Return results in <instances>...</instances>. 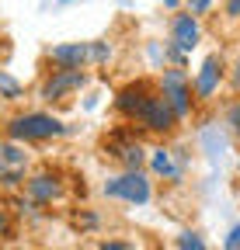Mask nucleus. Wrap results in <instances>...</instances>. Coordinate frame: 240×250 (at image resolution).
<instances>
[{"label": "nucleus", "mask_w": 240, "mask_h": 250, "mask_svg": "<svg viewBox=\"0 0 240 250\" xmlns=\"http://www.w3.org/2000/svg\"><path fill=\"white\" fill-rule=\"evenodd\" d=\"M101 195L115 198V202H126V205H146L153 198V181L143 170H122L101 184Z\"/></svg>", "instance_id": "obj_3"}, {"label": "nucleus", "mask_w": 240, "mask_h": 250, "mask_svg": "<svg viewBox=\"0 0 240 250\" xmlns=\"http://www.w3.org/2000/svg\"><path fill=\"white\" fill-rule=\"evenodd\" d=\"M223 250H240V223L226 233V240H223Z\"/></svg>", "instance_id": "obj_21"}, {"label": "nucleus", "mask_w": 240, "mask_h": 250, "mask_svg": "<svg viewBox=\"0 0 240 250\" xmlns=\"http://www.w3.org/2000/svg\"><path fill=\"white\" fill-rule=\"evenodd\" d=\"M150 170L167 181H181V164L174 160V149H167V146L150 149Z\"/></svg>", "instance_id": "obj_12"}, {"label": "nucleus", "mask_w": 240, "mask_h": 250, "mask_svg": "<svg viewBox=\"0 0 240 250\" xmlns=\"http://www.w3.org/2000/svg\"><path fill=\"white\" fill-rule=\"evenodd\" d=\"M177 250H209V247H205L202 233H195V229H185L181 236H177Z\"/></svg>", "instance_id": "obj_15"}, {"label": "nucleus", "mask_w": 240, "mask_h": 250, "mask_svg": "<svg viewBox=\"0 0 240 250\" xmlns=\"http://www.w3.org/2000/svg\"><path fill=\"white\" fill-rule=\"evenodd\" d=\"M66 122H59L56 115L49 111H18L4 122V139H14V143H49V139H59L66 136Z\"/></svg>", "instance_id": "obj_1"}, {"label": "nucleus", "mask_w": 240, "mask_h": 250, "mask_svg": "<svg viewBox=\"0 0 240 250\" xmlns=\"http://www.w3.org/2000/svg\"><path fill=\"white\" fill-rule=\"evenodd\" d=\"M105 156L122 164V170H143L146 164V149L129 136V132H115L108 143H105Z\"/></svg>", "instance_id": "obj_8"}, {"label": "nucleus", "mask_w": 240, "mask_h": 250, "mask_svg": "<svg viewBox=\"0 0 240 250\" xmlns=\"http://www.w3.org/2000/svg\"><path fill=\"white\" fill-rule=\"evenodd\" d=\"M150 90H153V80H132V83H126L122 90L115 94V111L129 122V118H132V111L139 108V101L146 98Z\"/></svg>", "instance_id": "obj_11"}, {"label": "nucleus", "mask_w": 240, "mask_h": 250, "mask_svg": "<svg viewBox=\"0 0 240 250\" xmlns=\"http://www.w3.org/2000/svg\"><path fill=\"white\" fill-rule=\"evenodd\" d=\"M63 4H70V0H63Z\"/></svg>", "instance_id": "obj_28"}, {"label": "nucleus", "mask_w": 240, "mask_h": 250, "mask_svg": "<svg viewBox=\"0 0 240 250\" xmlns=\"http://www.w3.org/2000/svg\"><path fill=\"white\" fill-rule=\"evenodd\" d=\"M52 70H87L91 66V42H56L45 49Z\"/></svg>", "instance_id": "obj_7"}, {"label": "nucleus", "mask_w": 240, "mask_h": 250, "mask_svg": "<svg viewBox=\"0 0 240 250\" xmlns=\"http://www.w3.org/2000/svg\"><path fill=\"white\" fill-rule=\"evenodd\" d=\"M18 98H24V83L14 80L7 70H0V101H18Z\"/></svg>", "instance_id": "obj_14"}, {"label": "nucleus", "mask_w": 240, "mask_h": 250, "mask_svg": "<svg viewBox=\"0 0 240 250\" xmlns=\"http://www.w3.org/2000/svg\"><path fill=\"white\" fill-rule=\"evenodd\" d=\"M24 198H32L35 205H52L63 198V181L52 170H39V174H28L24 181Z\"/></svg>", "instance_id": "obj_9"}, {"label": "nucleus", "mask_w": 240, "mask_h": 250, "mask_svg": "<svg viewBox=\"0 0 240 250\" xmlns=\"http://www.w3.org/2000/svg\"><path fill=\"white\" fill-rule=\"evenodd\" d=\"M226 83H230V90H233V94H240V56L226 66Z\"/></svg>", "instance_id": "obj_17"}, {"label": "nucleus", "mask_w": 240, "mask_h": 250, "mask_svg": "<svg viewBox=\"0 0 240 250\" xmlns=\"http://www.w3.org/2000/svg\"><path fill=\"white\" fill-rule=\"evenodd\" d=\"M226 80V59L219 52H209L202 59V66L195 70L192 77V94H195V101H209V98H216V90L219 83Z\"/></svg>", "instance_id": "obj_6"}, {"label": "nucleus", "mask_w": 240, "mask_h": 250, "mask_svg": "<svg viewBox=\"0 0 240 250\" xmlns=\"http://www.w3.org/2000/svg\"><path fill=\"white\" fill-rule=\"evenodd\" d=\"M11 236V215H7V208H0V240H7Z\"/></svg>", "instance_id": "obj_22"}, {"label": "nucleus", "mask_w": 240, "mask_h": 250, "mask_svg": "<svg viewBox=\"0 0 240 250\" xmlns=\"http://www.w3.org/2000/svg\"><path fill=\"white\" fill-rule=\"evenodd\" d=\"M157 87H160L164 98L171 101L174 115L185 122V118L192 115V104H195V94H192V80H188V73H185V70H177V66H167V70L160 73Z\"/></svg>", "instance_id": "obj_5"}, {"label": "nucleus", "mask_w": 240, "mask_h": 250, "mask_svg": "<svg viewBox=\"0 0 240 250\" xmlns=\"http://www.w3.org/2000/svg\"><path fill=\"white\" fill-rule=\"evenodd\" d=\"M226 18L230 21H240V0H226Z\"/></svg>", "instance_id": "obj_24"}, {"label": "nucleus", "mask_w": 240, "mask_h": 250, "mask_svg": "<svg viewBox=\"0 0 240 250\" xmlns=\"http://www.w3.org/2000/svg\"><path fill=\"white\" fill-rule=\"evenodd\" d=\"M24 181H28V174H24V170H0V188H4V191L24 188Z\"/></svg>", "instance_id": "obj_16"}, {"label": "nucleus", "mask_w": 240, "mask_h": 250, "mask_svg": "<svg viewBox=\"0 0 240 250\" xmlns=\"http://www.w3.org/2000/svg\"><path fill=\"white\" fill-rule=\"evenodd\" d=\"M87 80H91L87 70H49L39 83V98L45 104H63V101H70V94L87 87Z\"/></svg>", "instance_id": "obj_4"}, {"label": "nucleus", "mask_w": 240, "mask_h": 250, "mask_svg": "<svg viewBox=\"0 0 240 250\" xmlns=\"http://www.w3.org/2000/svg\"><path fill=\"white\" fill-rule=\"evenodd\" d=\"M164 7H171V11H177V4H181V0H160Z\"/></svg>", "instance_id": "obj_25"}, {"label": "nucleus", "mask_w": 240, "mask_h": 250, "mask_svg": "<svg viewBox=\"0 0 240 250\" xmlns=\"http://www.w3.org/2000/svg\"><path fill=\"white\" fill-rule=\"evenodd\" d=\"M213 4H216V0H185V11H188V14H195V18H202Z\"/></svg>", "instance_id": "obj_20"}, {"label": "nucleus", "mask_w": 240, "mask_h": 250, "mask_svg": "<svg viewBox=\"0 0 240 250\" xmlns=\"http://www.w3.org/2000/svg\"><path fill=\"white\" fill-rule=\"evenodd\" d=\"M111 59V45L108 42H91V62H108Z\"/></svg>", "instance_id": "obj_19"}, {"label": "nucleus", "mask_w": 240, "mask_h": 250, "mask_svg": "<svg viewBox=\"0 0 240 250\" xmlns=\"http://www.w3.org/2000/svg\"><path fill=\"white\" fill-rule=\"evenodd\" d=\"M129 122L143 125L146 132H157V136H171L177 125H181V118L174 115L171 101L160 94V87H157V83H153V90H150L146 98L139 101V108L132 111V118H129Z\"/></svg>", "instance_id": "obj_2"}, {"label": "nucleus", "mask_w": 240, "mask_h": 250, "mask_svg": "<svg viewBox=\"0 0 240 250\" xmlns=\"http://www.w3.org/2000/svg\"><path fill=\"white\" fill-rule=\"evenodd\" d=\"M237 170H240V160H237Z\"/></svg>", "instance_id": "obj_27"}, {"label": "nucleus", "mask_w": 240, "mask_h": 250, "mask_svg": "<svg viewBox=\"0 0 240 250\" xmlns=\"http://www.w3.org/2000/svg\"><path fill=\"white\" fill-rule=\"evenodd\" d=\"M226 125H230V132H233V136H240V98L226 108Z\"/></svg>", "instance_id": "obj_18"}, {"label": "nucleus", "mask_w": 240, "mask_h": 250, "mask_svg": "<svg viewBox=\"0 0 240 250\" xmlns=\"http://www.w3.org/2000/svg\"><path fill=\"white\" fill-rule=\"evenodd\" d=\"M0 170H28V153L14 139H0Z\"/></svg>", "instance_id": "obj_13"}, {"label": "nucleus", "mask_w": 240, "mask_h": 250, "mask_svg": "<svg viewBox=\"0 0 240 250\" xmlns=\"http://www.w3.org/2000/svg\"><path fill=\"white\" fill-rule=\"evenodd\" d=\"M98 250H132L129 243H122V240H101L98 243Z\"/></svg>", "instance_id": "obj_23"}, {"label": "nucleus", "mask_w": 240, "mask_h": 250, "mask_svg": "<svg viewBox=\"0 0 240 250\" xmlns=\"http://www.w3.org/2000/svg\"><path fill=\"white\" fill-rule=\"evenodd\" d=\"M198 42H202V24H198V18L188 14V11H177V14L171 18V45H177L181 52H192Z\"/></svg>", "instance_id": "obj_10"}, {"label": "nucleus", "mask_w": 240, "mask_h": 250, "mask_svg": "<svg viewBox=\"0 0 240 250\" xmlns=\"http://www.w3.org/2000/svg\"><path fill=\"white\" fill-rule=\"evenodd\" d=\"M0 70H4V39H0Z\"/></svg>", "instance_id": "obj_26"}]
</instances>
